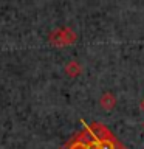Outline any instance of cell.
Returning a JSON list of instances; mask_svg holds the SVG:
<instances>
[{"label": "cell", "mask_w": 144, "mask_h": 149, "mask_svg": "<svg viewBox=\"0 0 144 149\" xmlns=\"http://www.w3.org/2000/svg\"><path fill=\"white\" fill-rule=\"evenodd\" d=\"M78 36L71 28L64 26V28H57L56 31H53L48 36V40L56 47H65V45H71L73 42H76Z\"/></svg>", "instance_id": "1"}, {"label": "cell", "mask_w": 144, "mask_h": 149, "mask_svg": "<svg viewBox=\"0 0 144 149\" xmlns=\"http://www.w3.org/2000/svg\"><path fill=\"white\" fill-rule=\"evenodd\" d=\"M99 106L104 110H113L115 106H116V96H115V93H111V92L102 93L101 98H99Z\"/></svg>", "instance_id": "2"}, {"label": "cell", "mask_w": 144, "mask_h": 149, "mask_svg": "<svg viewBox=\"0 0 144 149\" xmlns=\"http://www.w3.org/2000/svg\"><path fill=\"white\" fill-rule=\"evenodd\" d=\"M98 149H125V146L113 135V137H110L107 140L98 141Z\"/></svg>", "instance_id": "3"}, {"label": "cell", "mask_w": 144, "mask_h": 149, "mask_svg": "<svg viewBox=\"0 0 144 149\" xmlns=\"http://www.w3.org/2000/svg\"><path fill=\"white\" fill-rule=\"evenodd\" d=\"M65 73H67L70 78H76L82 73V65L79 64L78 61H70V62L65 65Z\"/></svg>", "instance_id": "4"}, {"label": "cell", "mask_w": 144, "mask_h": 149, "mask_svg": "<svg viewBox=\"0 0 144 149\" xmlns=\"http://www.w3.org/2000/svg\"><path fill=\"white\" fill-rule=\"evenodd\" d=\"M139 109H141L143 113H144V96L141 98V101H139Z\"/></svg>", "instance_id": "5"}, {"label": "cell", "mask_w": 144, "mask_h": 149, "mask_svg": "<svg viewBox=\"0 0 144 149\" xmlns=\"http://www.w3.org/2000/svg\"><path fill=\"white\" fill-rule=\"evenodd\" d=\"M143 127H144V121H143Z\"/></svg>", "instance_id": "6"}]
</instances>
